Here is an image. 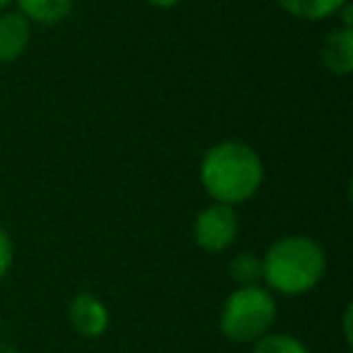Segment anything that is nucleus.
Masks as SVG:
<instances>
[{"mask_svg": "<svg viewBox=\"0 0 353 353\" xmlns=\"http://www.w3.org/2000/svg\"><path fill=\"white\" fill-rule=\"evenodd\" d=\"M20 12L37 25H59L73 12L75 0H15Z\"/></svg>", "mask_w": 353, "mask_h": 353, "instance_id": "obj_8", "label": "nucleus"}, {"mask_svg": "<svg viewBox=\"0 0 353 353\" xmlns=\"http://www.w3.org/2000/svg\"><path fill=\"white\" fill-rule=\"evenodd\" d=\"M10 3H15V0H0V10H6V8L10 6Z\"/></svg>", "mask_w": 353, "mask_h": 353, "instance_id": "obj_16", "label": "nucleus"}, {"mask_svg": "<svg viewBox=\"0 0 353 353\" xmlns=\"http://www.w3.org/2000/svg\"><path fill=\"white\" fill-rule=\"evenodd\" d=\"M68 319L80 336L97 339V336H102L109 327V310L97 295L78 293L70 300Z\"/></svg>", "mask_w": 353, "mask_h": 353, "instance_id": "obj_5", "label": "nucleus"}, {"mask_svg": "<svg viewBox=\"0 0 353 353\" xmlns=\"http://www.w3.org/2000/svg\"><path fill=\"white\" fill-rule=\"evenodd\" d=\"M0 353H22V351L15 346H10V343H0Z\"/></svg>", "mask_w": 353, "mask_h": 353, "instance_id": "obj_15", "label": "nucleus"}, {"mask_svg": "<svg viewBox=\"0 0 353 353\" xmlns=\"http://www.w3.org/2000/svg\"><path fill=\"white\" fill-rule=\"evenodd\" d=\"M324 274L327 254L322 245L307 235L281 237L261 256V281L271 293L305 295L317 288Z\"/></svg>", "mask_w": 353, "mask_h": 353, "instance_id": "obj_2", "label": "nucleus"}, {"mask_svg": "<svg viewBox=\"0 0 353 353\" xmlns=\"http://www.w3.org/2000/svg\"><path fill=\"white\" fill-rule=\"evenodd\" d=\"M279 314V305L264 285H237L225 298L218 317L223 336L232 343H254L271 332Z\"/></svg>", "mask_w": 353, "mask_h": 353, "instance_id": "obj_3", "label": "nucleus"}, {"mask_svg": "<svg viewBox=\"0 0 353 353\" xmlns=\"http://www.w3.org/2000/svg\"><path fill=\"white\" fill-rule=\"evenodd\" d=\"M32 39V22L22 12L0 15V63H12L27 51Z\"/></svg>", "mask_w": 353, "mask_h": 353, "instance_id": "obj_7", "label": "nucleus"}, {"mask_svg": "<svg viewBox=\"0 0 353 353\" xmlns=\"http://www.w3.org/2000/svg\"><path fill=\"white\" fill-rule=\"evenodd\" d=\"M12 259H15V245H12V237L8 235V230L0 225V281L6 279L8 271L12 266Z\"/></svg>", "mask_w": 353, "mask_h": 353, "instance_id": "obj_12", "label": "nucleus"}, {"mask_svg": "<svg viewBox=\"0 0 353 353\" xmlns=\"http://www.w3.org/2000/svg\"><path fill=\"white\" fill-rule=\"evenodd\" d=\"M237 232H240V218L235 208L225 203L213 201L194 221V240L208 254L225 252L237 240Z\"/></svg>", "mask_w": 353, "mask_h": 353, "instance_id": "obj_4", "label": "nucleus"}, {"mask_svg": "<svg viewBox=\"0 0 353 353\" xmlns=\"http://www.w3.org/2000/svg\"><path fill=\"white\" fill-rule=\"evenodd\" d=\"M199 179L216 203L235 208L256 196L264 182V162L259 152L242 141H223L201 157Z\"/></svg>", "mask_w": 353, "mask_h": 353, "instance_id": "obj_1", "label": "nucleus"}, {"mask_svg": "<svg viewBox=\"0 0 353 353\" xmlns=\"http://www.w3.org/2000/svg\"><path fill=\"white\" fill-rule=\"evenodd\" d=\"M319 63L327 73L346 78L353 70V27H339L324 37L319 46Z\"/></svg>", "mask_w": 353, "mask_h": 353, "instance_id": "obj_6", "label": "nucleus"}, {"mask_svg": "<svg viewBox=\"0 0 353 353\" xmlns=\"http://www.w3.org/2000/svg\"><path fill=\"white\" fill-rule=\"evenodd\" d=\"M276 6L288 15L307 22H322L334 17L348 0H274Z\"/></svg>", "mask_w": 353, "mask_h": 353, "instance_id": "obj_9", "label": "nucleus"}, {"mask_svg": "<svg viewBox=\"0 0 353 353\" xmlns=\"http://www.w3.org/2000/svg\"><path fill=\"white\" fill-rule=\"evenodd\" d=\"M143 3H148V6H152V8H162V10H167V8L179 6L182 0H143Z\"/></svg>", "mask_w": 353, "mask_h": 353, "instance_id": "obj_14", "label": "nucleus"}, {"mask_svg": "<svg viewBox=\"0 0 353 353\" xmlns=\"http://www.w3.org/2000/svg\"><path fill=\"white\" fill-rule=\"evenodd\" d=\"M351 317H353V307H351V305H346V310H343V339H346L348 346H351V341H353V334H351Z\"/></svg>", "mask_w": 353, "mask_h": 353, "instance_id": "obj_13", "label": "nucleus"}, {"mask_svg": "<svg viewBox=\"0 0 353 353\" xmlns=\"http://www.w3.org/2000/svg\"><path fill=\"white\" fill-rule=\"evenodd\" d=\"M252 353H310V348L293 334L269 332L252 343Z\"/></svg>", "mask_w": 353, "mask_h": 353, "instance_id": "obj_10", "label": "nucleus"}, {"mask_svg": "<svg viewBox=\"0 0 353 353\" xmlns=\"http://www.w3.org/2000/svg\"><path fill=\"white\" fill-rule=\"evenodd\" d=\"M228 274L237 285H259L261 281V256L242 252L228 264Z\"/></svg>", "mask_w": 353, "mask_h": 353, "instance_id": "obj_11", "label": "nucleus"}]
</instances>
